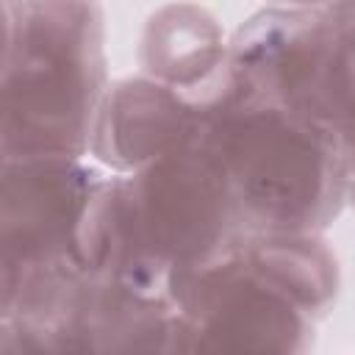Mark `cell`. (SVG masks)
I'll use <instances>...</instances> for the list:
<instances>
[{"label":"cell","instance_id":"6da1fadb","mask_svg":"<svg viewBox=\"0 0 355 355\" xmlns=\"http://www.w3.org/2000/svg\"><path fill=\"white\" fill-rule=\"evenodd\" d=\"M202 147L227 178L250 230L319 233L347 200L344 139L283 103L233 89L202 116Z\"/></svg>","mask_w":355,"mask_h":355},{"label":"cell","instance_id":"277c9868","mask_svg":"<svg viewBox=\"0 0 355 355\" xmlns=\"http://www.w3.org/2000/svg\"><path fill=\"white\" fill-rule=\"evenodd\" d=\"M100 178L83 158H6L3 280L78 263V225Z\"/></svg>","mask_w":355,"mask_h":355},{"label":"cell","instance_id":"30bf717a","mask_svg":"<svg viewBox=\"0 0 355 355\" xmlns=\"http://www.w3.org/2000/svg\"><path fill=\"white\" fill-rule=\"evenodd\" d=\"M286 3H291L294 8H319V6H324V3H336V0H286Z\"/></svg>","mask_w":355,"mask_h":355},{"label":"cell","instance_id":"7a4b0ae2","mask_svg":"<svg viewBox=\"0 0 355 355\" xmlns=\"http://www.w3.org/2000/svg\"><path fill=\"white\" fill-rule=\"evenodd\" d=\"M6 19V158H83L108 92L97 0H8Z\"/></svg>","mask_w":355,"mask_h":355},{"label":"cell","instance_id":"5b68a950","mask_svg":"<svg viewBox=\"0 0 355 355\" xmlns=\"http://www.w3.org/2000/svg\"><path fill=\"white\" fill-rule=\"evenodd\" d=\"M205 111L155 78H128L100 103L92 153L111 172H136L144 164L189 147L202 133Z\"/></svg>","mask_w":355,"mask_h":355},{"label":"cell","instance_id":"3957f363","mask_svg":"<svg viewBox=\"0 0 355 355\" xmlns=\"http://www.w3.org/2000/svg\"><path fill=\"white\" fill-rule=\"evenodd\" d=\"M336 39L338 17L330 8L261 11L230 42L236 86L330 125Z\"/></svg>","mask_w":355,"mask_h":355},{"label":"cell","instance_id":"8992f818","mask_svg":"<svg viewBox=\"0 0 355 355\" xmlns=\"http://www.w3.org/2000/svg\"><path fill=\"white\" fill-rule=\"evenodd\" d=\"M141 64L197 108L208 111L233 89L230 44L208 11L175 3L153 14L141 39Z\"/></svg>","mask_w":355,"mask_h":355},{"label":"cell","instance_id":"ba28073f","mask_svg":"<svg viewBox=\"0 0 355 355\" xmlns=\"http://www.w3.org/2000/svg\"><path fill=\"white\" fill-rule=\"evenodd\" d=\"M344 158H347V197L355 202V125H349L344 133Z\"/></svg>","mask_w":355,"mask_h":355},{"label":"cell","instance_id":"9c48e42d","mask_svg":"<svg viewBox=\"0 0 355 355\" xmlns=\"http://www.w3.org/2000/svg\"><path fill=\"white\" fill-rule=\"evenodd\" d=\"M330 11H333L338 19L355 22V0H336V3L330 6Z\"/></svg>","mask_w":355,"mask_h":355},{"label":"cell","instance_id":"52a82bcc","mask_svg":"<svg viewBox=\"0 0 355 355\" xmlns=\"http://www.w3.org/2000/svg\"><path fill=\"white\" fill-rule=\"evenodd\" d=\"M330 125L338 133L355 125V22L347 19H338L330 86Z\"/></svg>","mask_w":355,"mask_h":355}]
</instances>
